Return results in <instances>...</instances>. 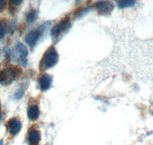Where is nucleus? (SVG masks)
<instances>
[{"instance_id":"2eb2a0df","label":"nucleus","mask_w":153,"mask_h":145,"mask_svg":"<svg viewBox=\"0 0 153 145\" xmlns=\"http://www.w3.org/2000/svg\"><path fill=\"white\" fill-rule=\"evenodd\" d=\"M22 0H12V1H10L11 3H12L13 5H20V4L22 3Z\"/></svg>"},{"instance_id":"20e7f679","label":"nucleus","mask_w":153,"mask_h":145,"mask_svg":"<svg viewBox=\"0 0 153 145\" xmlns=\"http://www.w3.org/2000/svg\"><path fill=\"white\" fill-rule=\"evenodd\" d=\"M97 9L98 10L99 13L103 16H107L110 15L113 10V3L110 2H105V1H101V2H98L96 5Z\"/></svg>"},{"instance_id":"f8f14e48","label":"nucleus","mask_w":153,"mask_h":145,"mask_svg":"<svg viewBox=\"0 0 153 145\" xmlns=\"http://www.w3.org/2000/svg\"><path fill=\"white\" fill-rule=\"evenodd\" d=\"M38 12L37 11H31L27 14L26 19L28 23H33L38 18Z\"/></svg>"},{"instance_id":"0eeeda50","label":"nucleus","mask_w":153,"mask_h":145,"mask_svg":"<svg viewBox=\"0 0 153 145\" xmlns=\"http://www.w3.org/2000/svg\"><path fill=\"white\" fill-rule=\"evenodd\" d=\"M52 83V76L48 74H44L40 77L38 80L39 87L42 91H46L51 87Z\"/></svg>"},{"instance_id":"423d86ee","label":"nucleus","mask_w":153,"mask_h":145,"mask_svg":"<svg viewBox=\"0 0 153 145\" xmlns=\"http://www.w3.org/2000/svg\"><path fill=\"white\" fill-rule=\"evenodd\" d=\"M8 128L9 131L12 135H15L18 134L22 129V123L16 118H12L10 120H9L7 123Z\"/></svg>"},{"instance_id":"f03ea898","label":"nucleus","mask_w":153,"mask_h":145,"mask_svg":"<svg viewBox=\"0 0 153 145\" xmlns=\"http://www.w3.org/2000/svg\"><path fill=\"white\" fill-rule=\"evenodd\" d=\"M70 27H71V21L68 17L65 18L57 24H55L51 31V35L52 37L53 40L57 41V40L62 36L63 34L68 31Z\"/></svg>"},{"instance_id":"a211bd4d","label":"nucleus","mask_w":153,"mask_h":145,"mask_svg":"<svg viewBox=\"0 0 153 145\" xmlns=\"http://www.w3.org/2000/svg\"><path fill=\"white\" fill-rule=\"evenodd\" d=\"M1 117H2V115H1V113H0V119H1Z\"/></svg>"},{"instance_id":"ddd939ff","label":"nucleus","mask_w":153,"mask_h":145,"mask_svg":"<svg viewBox=\"0 0 153 145\" xmlns=\"http://www.w3.org/2000/svg\"><path fill=\"white\" fill-rule=\"evenodd\" d=\"M5 28H4V26L2 25V23H0V39L3 38V37L5 36Z\"/></svg>"},{"instance_id":"1a4fd4ad","label":"nucleus","mask_w":153,"mask_h":145,"mask_svg":"<svg viewBox=\"0 0 153 145\" xmlns=\"http://www.w3.org/2000/svg\"><path fill=\"white\" fill-rule=\"evenodd\" d=\"M41 136L39 131L37 130H31L28 135V142L30 145H38V143L40 142Z\"/></svg>"},{"instance_id":"9b49d317","label":"nucleus","mask_w":153,"mask_h":145,"mask_svg":"<svg viewBox=\"0 0 153 145\" xmlns=\"http://www.w3.org/2000/svg\"><path fill=\"white\" fill-rule=\"evenodd\" d=\"M117 5L120 9H126V8H129L133 6L136 2L132 0H125V1H117Z\"/></svg>"},{"instance_id":"9d476101","label":"nucleus","mask_w":153,"mask_h":145,"mask_svg":"<svg viewBox=\"0 0 153 145\" xmlns=\"http://www.w3.org/2000/svg\"><path fill=\"white\" fill-rule=\"evenodd\" d=\"M40 114L39 108L37 105H34L30 106L28 109V117L31 120H36Z\"/></svg>"},{"instance_id":"f257e3e1","label":"nucleus","mask_w":153,"mask_h":145,"mask_svg":"<svg viewBox=\"0 0 153 145\" xmlns=\"http://www.w3.org/2000/svg\"><path fill=\"white\" fill-rule=\"evenodd\" d=\"M59 55L54 47H50L44 54L40 63V68L42 70L53 67L58 61Z\"/></svg>"},{"instance_id":"39448f33","label":"nucleus","mask_w":153,"mask_h":145,"mask_svg":"<svg viewBox=\"0 0 153 145\" xmlns=\"http://www.w3.org/2000/svg\"><path fill=\"white\" fill-rule=\"evenodd\" d=\"M42 34L43 33L40 31L39 28L38 30H32L25 37V42H26L28 46H30L31 47H33L37 44L38 39H39V38H40Z\"/></svg>"},{"instance_id":"7ed1b4c3","label":"nucleus","mask_w":153,"mask_h":145,"mask_svg":"<svg viewBox=\"0 0 153 145\" xmlns=\"http://www.w3.org/2000/svg\"><path fill=\"white\" fill-rule=\"evenodd\" d=\"M16 72L12 69L7 68L0 72V83L2 85H9L16 79Z\"/></svg>"},{"instance_id":"dca6fc26","label":"nucleus","mask_w":153,"mask_h":145,"mask_svg":"<svg viewBox=\"0 0 153 145\" xmlns=\"http://www.w3.org/2000/svg\"><path fill=\"white\" fill-rule=\"evenodd\" d=\"M5 5V2L3 0H0V11H2L4 9Z\"/></svg>"},{"instance_id":"f3484780","label":"nucleus","mask_w":153,"mask_h":145,"mask_svg":"<svg viewBox=\"0 0 153 145\" xmlns=\"http://www.w3.org/2000/svg\"><path fill=\"white\" fill-rule=\"evenodd\" d=\"M2 144H3V141L1 140V141H0V145H2Z\"/></svg>"},{"instance_id":"6e6552de","label":"nucleus","mask_w":153,"mask_h":145,"mask_svg":"<svg viewBox=\"0 0 153 145\" xmlns=\"http://www.w3.org/2000/svg\"><path fill=\"white\" fill-rule=\"evenodd\" d=\"M16 52H17L18 55H19V58L23 63V64H26L27 57H28V53L27 47L23 44L19 43L16 46Z\"/></svg>"},{"instance_id":"4468645a","label":"nucleus","mask_w":153,"mask_h":145,"mask_svg":"<svg viewBox=\"0 0 153 145\" xmlns=\"http://www.w3.org/2000/svg\"><path fill=\"white\" fill-rule=\"evenodd\" d=\"M22 95H23V91H22V90H19V91H18L15 94L14 97H15V98H16V99H19V98L22 96Z\"/></svg>"}]
</instances>
